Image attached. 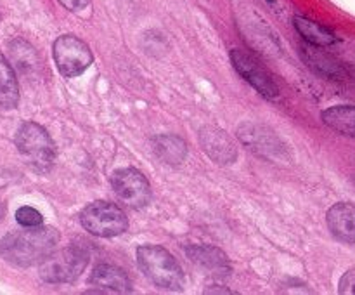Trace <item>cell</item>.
Returning a JSON list of instances; mask_svg holds the SVG:
<instances>
[{"label":"cell","instance_id":"cell-2","mask_svg":"<svg viewBox=\"0 0 355 295\" xmlns=\"http://www.w3.org/2000/svg\"><path fill=\"white\" fill-rule=\"evenodd\" d=\"M137 264L144 276L163 290H180L184 273L175 257L159 245H141L137 248Z\"/></svg>","mask_w":355,"mask_h":295},{"label":"cell","instance_id":"cell-11","mask_svg":"<svg viewBox=\"0 0 355 295\" xmlns=\"http://www.w3.org/2000/svg\"><path fill=\"white\" fill-rule=\"evenodd\" d=\"M89 285L94 287L96 292L104 294H128L132 292L130 278L127 276L123 269L110 264H99L94 267L92 274L89 278Z\"/></svg>","mask_w":355,"mask_h":295},{"label":"cell","instance_id":"cell-15","mask_svg":"<svg viewBox=\"0 0 355 295\" xmlns=\"http://www.w3.org/2000/svg\"><path fill=\"white\" fill-rule=\"evenodd\" d=\"M322 121L343 135H355V106L338 104L322 111Z\"/></svg>","mask_w":355,"mask_h":295},{"label":"cell","instance_id":"cell-9","mask_svg":"<svg viewBox=\"0 0 355 295\" xmlns=\"http://www.w3.org/2000/svg\"><path fill=\"white\" fill-rule=\"evenodd\" d=\"M200 142L203 151L218 165H229L238 158V149L231 135L218 127H203L200 130Z\"/></svg>","mask_w":355,"mask_h":295},{"label":"cell","instance_id":"cell-6","mask_svg":"<svg viewBox=\"0 0 355 295\" xmlns=\"http://www.w3.org/2000/svg\"><path fill=\"white\" fill-rule=\"evenodd\" d=\"M55 66L66 78L78 76L94 62V54L89 45L75 35H61L52 45Z\"/></svg>","mask_w":355,"mask_h":295},{"label":"cell","instance_id":"cell-14","mask_svg":"<svg viewBox=\"0 0 355 295\" xmlns=\"http://www.w3.org/2000/svg\"><path fill=\"white\" fill-rule=\"evenodd\" d=\"M189 259H193L198 266L210 271H231L229 260L222 250L211 245H191L186 248Z\"/></svg>","mask_w":355,"mask_h":295},{"label":"cell","instance_id":"cell-20","mask_svg":"<svg viewBox=\"0 0 355 295\" xmlns=\"http://www.w3.org/2000/svg\"><path fill=\"white\" fill-rule=\"evenodd\" d=\"M62 7H66L68 10H73V12H80V10L85 9L90 3V0H58Z\"/></svg>","mask_w":355,"mask_h":295},{"label":"cell","instance_id":"cell-3","mask_svg":"<svg viewBox=\"0 0 355 295\" xmlns=\"http://www.w3.org/2000/svg\"><path fill=\"white\" fill-rule=\"evenodd\" d=\"M89 264V253L82 246H66L61 250H52L40 264L38 274L47 283H71L85 271Z\"/></svg>","mask_w":355,"mask_h":295},{"label":"cell","instance_id":"cell-10","mask_svg":"<svg viewBox=\"0 0 355 295\" xmlns=\"http://www.w3.org/2000/svg\"><path fill=\"white\" fill-rule=\"evenodd\" d=\"M238 137L245 144H248L253 151L259 153L260 156H266V158H279L284 148L283 142L277 139L274 132L259 127V125L243 124L238 128Z\"/></svg>","mask_w":355,"mask_h":295},{"label":"cell","instance_id":"cell-17","mask_svg":"<svg viewBox=\"0 0 355 295\" xmlns=\"http://www.w3.org/2000/svg\"><path fill=\"white\" fill-rule=\"evenodd\" d=\"M293 24L295 28H297L298 33H300L309 44L318 45V47H329V45L336 44V40H338L333 31H329L328 28L315 23V21L307 19V17L297 16L293 19Z\"/></svg>","mask_w":355,"mask_h":295},{"label":"cell","instance_id":"cell-21","mask_svg":"<svg viewBox=\"0 0 355 295\" xmlns=\"http://www.w3.org/2000/svg\"><path fill=\"white\" fill-rule=\"evenodd\" d=\"M3 214H6V207H3V203H2V201H0V221H2Z\"/></svg>","mask_w":355,"mask_h":295},{"label":"cell","instance_id":"cell-13","mask_svg":"<svg viewBox=\"0 0 355 295\" xmlns=\"http://www.w3.org/2000/svg\"><path fill=\"white\" fill-rule=\"evenodd\" d=\"M153 149H155L156 156L159 160H163L165 163H170V165H179L186 160L187 155V146L179 135L173 134H162L156 135L151 141Z\"/></svg>","mask_w":355,"mask_h":295},{"label":"cell","instance_id":"cell-8","mask_svg":"<svg viewBox=\"0 0 355 295\" xmlns=\"http://www.w3.org/2000/svg\"><path fill=\"white\" fill-rule=\"evenodd\" d=\"M231 61L236 71L253 87L259 90L263 97L267 99H276L279 96V87L274 82L272 75L253 58L248 52L241 51V49H234L231 52Z\"/></svg>","mask_w":355,"mask_h":295},{"label":"cell","instance_id":"cell-5","mask_svg":"<svg viewBox=\"0 0 355 295\" xmlns=\"http://www.w3.org/2000/svg\"><path fill=\"white\" fill-rule=\"evenodd\" d=\"M21 155L37 170H49L55 158V146L49 132L35 121H24L16 134Z\"/></svg>","mask_w":355,"mask_h":295},{"label":"cell","instance_id":"cell-18","mask_svg":"<svg viewBox=\"0 0 355 295\" xmlns=\"http://www.w3.org/2000/svg\"><path fill=\"white\" fill-rule=\"evenodd\" d=\"M16 221L17 224L23 226V228H37V226H42L44 217H42V214L37 208L19 207L16 210Z\"/></svg>","mask_w":355,"mask_h":295},{"label":"cell","instance_id":"cell-19","mask_svg":"<svg viewBox=\"0 0 355 295\" xmlns=\"http://www.w3.org/2000/svg\"><path fill=\"white\" fill-rule=\"evenodd\" d=\"M338 292L343 295H355V269H349L340 280Z\"/></svg>","mask_w":355,"mask_h":295},{"label":"cell","instance_id":"cell-1","mask_svg":"<svg viewBox=\"0 0 355 295\" xmlns=\"http://www.w3.org/2000/svg\"><path fill=\"white\" fill-rule=\"evenodd\" d=\"M59 243L58 229L49 226L24 228L7 235L0 242V253L7 262L17 267H30L40 264Z\"/></svg>","mask_w":355,"mask_h":295},{"label":"cell","instance_id":"cell-7","mask_svg":"<svg viewBox=\"0 0 355 295\" xmlns=\"http://www.w3.org/2000/svg\"><path fill=\"white\" fill-rule=\"evenodd\" d=\"M111 187L118 200L130 208H144L151 200V186L144 174L137 169H118L111 176Z\"/></svg>","mask_w":355,"mask_h":295},{"label":"cell","instance_id":"cell-12","mask_svg":"<svg viewBox=\"0 0 355 295\" xmlns=\"http://www.w3.org/2000/svg\"><path fill=\"white\" fill-rule=\"evenodd\" d=\"M328 228L336 239L352 245L355 243V205L340 201L326 214Z\"/></svg>","mask_w":355,"mask_h":295},{"label":"cell","instance_id":"cell-16","mask_svg":"<svg viewBox=\"0 0 355 295\" xmlns=\"http://www.w3.org/2000/svg\"><path fill=\"white\" fill-rule=\"evenodd\" d=\"M19 103V85L16 73L3 54H0V106L12 110Z\"/></svg>","mask_w":355,"mask_h":295},{"label":"cell","instance_id":"cell-4","mask_svg":"<svg viewBox=\"0 0 355 295\" xmlns=\"http://www.w3.org/2000/svg\"><path fill=\"white\" fill-rule=\"evenodd\" d=\"M83 228L99 238H113L127 231L128 219L118 205L110 201H92L80 212Z\"/></svg>","mask_w":355,"mask_h":295}]
</instances>
